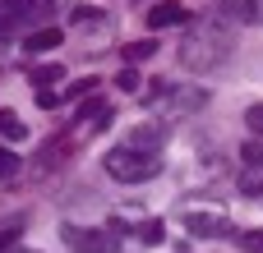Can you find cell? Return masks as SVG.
<instances>
[{
    "instance_id": "1",
    "label": "cell",
    "mask_w": 263,
    "mask_h": 253,
    "mask_svg": "<svg viewBox=\"0 0 263 253\" xmlns=\"http://www.w3.org/2000/svg\"><path fill=\"white\" fill-rule=\"evenodd\" d=\"M231 28L222 23V14H208V18H194L185 28V41H180V65L190 74H213L227 55H231Z\"/></svg>"
},
{
    "instance_id": "2",
    "label": "cell",
    "mask_w": 263,
    "mask_h": 253,
    "mask_svg": "<svg viewBox=\"0 0 263 253\" xmlns=\"http://www.w3.org/2000/svg\"><path fill=\"white\" fill-rule=\"evenodd\" d=\"M176 221H180L185 235H194V240H227V235L236 230L231 212H227L217 198H185V203L176 207Z\"/></svg>"
},
{
    "instance_id": "3",
    "label": "cell",
    "mask_w": 263,
    "mask_h": 253,
    "mask_svg": "<svg viewBox=\"0 0 263 253\" xmlns=\"http://www.w3.org/2000/svg\"><path fill=\"white\" fill-rule=\"evenodd\" d=\"M102 171L116 180V184H148L153 175H162V152H143V147H111L102 157Z\"/></svg>"
},
{
    "instance_id": "4",
    "label": "cell",
    "mask_w": 263,
    "mask_h": 253,
    "mask_svg": "<svg viewBox=\"0 0 263 253\" xmlns=\"http://www.w3.org/2000/svg\"><path fill=\"white\" fill-rule=\"evenodd\" d=\"M157 111H162V120H190V115H199L203 106H208V92L203 88H194V83H166V78H153V88L143 92Z\"/></svg>"
},
{
    "instance_id": "5",
    "label": "cell",
    "mask_w": 263,
    "mask_h": 253,
    "mask_svg": "<svg viewBox=\"0 0 263 253\" xmlns=\"http://www.w3.org/2000/svg\"><path fill=\"white\" fill-rule=\"evenodd\" d=\"M111 230H116V240H120V244L129 240V244H143V249H157V244L166 240V221H162V217L129 212V207L111 217Z\"/></svg>"
},
{
    "instance_id": "6",
    "label": "cell",
    "mask_w": 263,
    "mask_h": 253,
    "mask_svg": "<svg viewBox=\"0 0 263 253\" xmlns=\"http://www.w3.org/2000/svg\"><path fill=\"white\" fill-rule=\"evenodd\" d=\"M60 240H65L69 253H116L120 249V240H116L111 226H74V221H65Z\"/></svg>"
},
{
    "instance_id": "7",
    "label": "cell",
    "mask_w": 263,
    "mask_h": 253,
    "mask_svg": "<svg viewBox=\"0 0 263 253\" xmlns=\"http://www.w3.org/2000/svg\"><path fill=\"white\" fill-rule=\"evenodd\" d=\"M190 23L194 18H190V9L180 0H157L148 9V32H157V28H190Z\"/></svg>"
},
{
    "instance_id": "8",
    "label": "cell",
    "mask_w": 263,
    "mask_h": 253,
    "mask_svg": "<svg viewBox=\"0 0 263 253\" xmlns=\"http://www.w3.org/2000/svg\"><path fill=\"white\" fill-rule=\"evenodd\" d=\"M125 143H129V147H143V152H162V143H166V124H162V120H148V124H139Z\"/></svg>"
},
{
    "instance_id": "9",
    "label": "cell",
    "mask_w": 263,
    "mask_h": 253,
    "mask_svg": "<svg viewBox=\"0 0 263 253\" xmlns=\"http://www.w3.org/2000/svg\"><path fill=\"white\" fill-rule=\"evenodd\" d=\"M60 41H65V32L46 23V28H37V32H28V37H23V51H28V55H51Z\"/></svg>"
},
{
    "instance_id": "10",
    "label": "cell",
    "mask_w": 263,
    "mask_h": 253,
    "mask_svg": "<svg viewBox=\"0 0 263 253\" xmlns=\"http://www.w3.org/2000/svg\"><path fill=\"white\" fill-rule=\"evenodd\" d=\"M28 138V124L18 120V111L0 106V143H23Z\"/></svg>"
},
{
    "instance_id": "11",
    "label": "cell",
    "mask_w": 263,
    "mask_h": 253,
    "mask_svg": "<svg viewBox=\"0 0 263 253\" xmlns=\"http://www.w3.org/2000/svg\"><path fill=\"white\" fill-rule=\"evenodd\" d=\"M28 83H32V92H51L55 83H65V69L60 65H42V69L28 74Z\"/></svg>"
},
{
    "instance_id": "12",
    "label": "cell",
    "mask_w": 263,
    "mask_h": 253,
    "mask_svg": "<svg viewBox=\"0 0 263 253\" xmlns=\"http://www.w3.org/2000/svg\"><path fill=\"white\" fill-rule=\"evenodd\" d=\"M14 5L23 9V18H28V28H32V32H37V23H42L46 14L55 9V0H14ZM42 28H46V23H42Z\"/></svg>"
},
{
    "instance_id": "13",
    "label": "cell",
    "mask_w": 263,
    "mask_h": 253,
    "mask_svg": "<svg viewBox=\"0 0 263 253\" xmlns=\"http://www.w3.org/2000/svg\"><path fill=\"white\" fill-rule=\"evenodd\" d=\"M69 18H74L79 28H102V23H111V14H102V9H92V5H79V9H69Z\"/></svg>"
},
{
    "instance_id": "14",
    "label": "cell",
    "mask_w": 263,
    "mask_h": 253,
    "mask_svg": "<svg viewBox=\"0 0 263 253\" xmlns=\"http://www.w3.org/2000/svg\"><path fill=\"white\" fill-rule=\"evenodd\" d=\"M153 55H157V41H153V37H139V41H129V46H125V60H129V65L153 60Z\"/></svg>"
},
{
    "instance_id": "15",
    "label": "cell",
    "mask_w": 263,
    "mask_h": 253,
    "mask_svg": "<svg viewBox=\"0 0 263 253\" xmlns=\"http://www.w3.org/2000/svg\"><path fill=\"white\" fill-rule=\"evenodd\" d=\"M18 166H23V161L14 157V147H9V143H0V180H9V175H18Z\"/></svg>"
},
{
    "instance_id": "16",
    "label": "cell",
    "mask_w": 263,
    "mask_h": 253,
    "mask_svg": "<svg viewBox=\"0 0 263 253\" xmlns=\"http://www.w3.org/2000/svg\"><path fill=\"white\" fill-rule=\"evenodd\" d=\"M245 129H250V134H254V138L263 143V101H254V106H245Z\"/></svg>"
},
{
    "instance_id": "17",
    "label": "cell",
    "mask_w": 263,
    "mask_h": 253,
    "mask_svg": "<svg viewBox=\"0 0 263 253\" xmlns=\"http://www.w3.org/2000/svg\"><path fill=\"white\" fill-rule=\"evenodd\" d=\"M18 230H23V217H9V221H0V249H5V244H14V240H18Z\"/></svg>"
},
{
    "instance_id": "18",
    "label": "cell",
    "mask_w": 263,
    "mask_h": 253,
    "mask_svg": "<svg viewBox=\"0 0 263 253\" xmlns=\"http://www.w3.org/2000/svg\"><path fill=\"white\" fill-rule=\"evenodd\" d=\"M240 157H245V166H254V171H259V166H263V143H259V138H250V143L240 147Z\"/></svg>"
},
{
    "instance_id": "19",
    "label": "cell",
    "mask_w": 263,
    "mask_h": 253,
    "mask_svg": "<svg viewBox=\"0 0 263 253\" xmlns=\"http://www.w3.org/2000/svg\"><path fill=\"white\" fill-rule=\"evenodd\" d=\"M236 9H240V18H245V23H263V0H240Z\"/></svg>"
},
{
    "instance_id": "20",
    "label": "cell",
    "mask_w": 263,
    "mask_h": 253,
    "mask_svg": "<svg viewBox=\"0 0 263 253\" xmlns=\"http://www.w3.org/2000/svg\"><path fill=\"white\" fill-rule=\"evenodd\" d=\"M240 244H245V253H263V226L259 230H240Z\"/></svg>"
},
{
    "instance_id": "21",
    "label": "cell",
    "mask_w": 263,
    "mask_h": 253,
    "mask_svg": "<svg viewBox=\"0 0 263 253\" xmlns=\"http://www.w3.org/2000/svg\"><path fill=\"white\" fill-rule=\"evenodd\" d=\"M116 83H120V92H143V88H139V74H134V69H120V78H116Z\"/></svg>"
},
{
    "instance_id": "22",
    "label": "cell",
    "mask_w": 263,
    "mask_h": 253,
    "mask_svg": "<svg viewBox=\"0 0 263 253\" xmlns=\"http://www.w3.org/2000/svg\"><path fill=\"white\" fill-rule=\"evenodd\" d=\"M5 253H37V249H5Z\"/></svg>"
}]
</instances>
